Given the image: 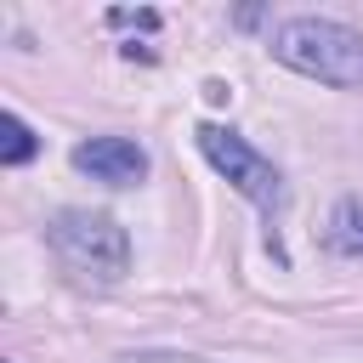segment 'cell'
Returning <instances> with one entry per match:
<instances>
[{
    "label": "cell",
    "instance_id": "5",
    "mask_svg": "<svg viewBox=\"0 0 363 363\" xmlns=\"http://www.w3.org/2000/svg\"><path fill=\"white\" fill-rule=\"evenodd\" d=\"M329 244L340 255H363V199H340L329 216Z\"/></svg>",
    "mask_w": 363,
    "mask_h": 363
},
{
    "label": "cell",
    "instance_id": "2",
    "mask_svg": "<svg viewBox=\"0 0 363 363\" xmlns=\"http://www.w3.org/2000/svg\"><path fill=\"white\" fill-rule=\"evenodd\" d=\"M45 238H51L57 261L79 284H119L125 267H130V238L102 210H62V216H51Z\"/></svg>",
    "mask_w": 363,
    "mask_h": 363
},
{
    "label": "cell",
    "instance_id": "1",
    "mask_svg": "<svg viewBox=\"0 0 363 363\" xmlns=\"http://www.w3.org/2000/svg\"><path fill=\"white\" fill-rule=\"evenodd\" d=\"M272 57L306 79L357 91L363 85V34L335 23V17H289L272 34Z\"/></svg>",
    "mask_w": 363,
    "mask_h": 363
},
{
    "label": "cell",
    "instance_id": "7",
    "mask_svg": "<svg viewBox=\"0 0 363 363\" xmlns=\"http://www.w3.org/2000/svg\"><path fill=\"white\" fill-rule=\"evenodd\" d=\"M119 363H204V357H187V352H130Z\"/></svg>",
    "mask_w": 363,
    "mask_h": 363
},
{
    "label": "cell",
    "instance_id": "4",
    "mask_svg": "<svg viewBox=\"0 0 363 363\" xmlns=\"http://www.w3.org/2000/svg\"><path fill=\"white\" fill-rule=\"evenodd\" d=\"M74 170H85L102 187H136L147 176V147L130 136H91L74 147Z\"/></svg>",
    "mask_w": 363,
    "mask_h": 363
},
{
    "label": "cell",
    "instance_id": "6",
    "mask_svg": "<svg viewBox=\"0 0 363 363\" xmlns=\"http://www.w3.org/2000/svg\"><path fill=\"white\" fill-rule=\"evenodd\" d=\"M23 159H34V130L17 113H6L0 119V164H23Z\"/></svg>",
    "mask_w": 363,
    "mask_h": 363
},
{
    "label": "cell",
    "instance_id": "3",
    "mask_svg": "<svg viewBox=\"0 0 363 363\" xmlns=\"http://www.w3.org/2000/svg\"><path fill=\"white\" fill-rule=\"evenodd\" d=\"M199 147H204V159H210L250 204H261L267 216L284 204V176H278V164L261 159L238 130H227V125H199Z\"/></svg>",
    "mask_w": 363,
    "mask_h": 363
}]
</instances>
